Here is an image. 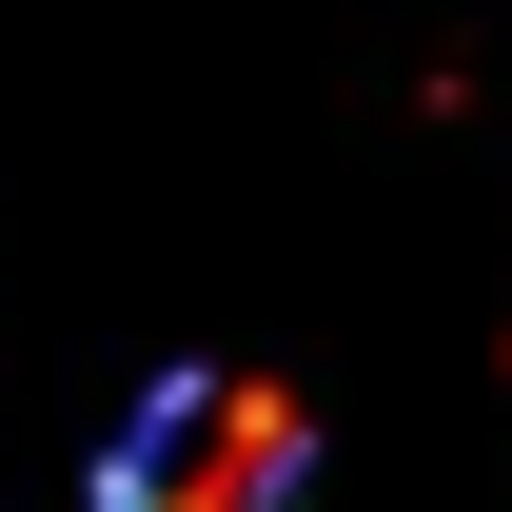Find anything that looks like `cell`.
Here are the masks:
<instances>
[{
	"instance_id": "1",
	"label": "cell",
	"mask_w": 512,
	"mask_h": 512,
	"mask_svg": "<svg viewBox=\"0 0 512 512\" xmlns=\"http://www.w3.org/2000/svg\"><path fill=\"white\" fill-rule=\"evenodd\" d=\"M316 493V414L276 375H158L99 453V512H296Z\"/></svg>"
}]
</instances>
